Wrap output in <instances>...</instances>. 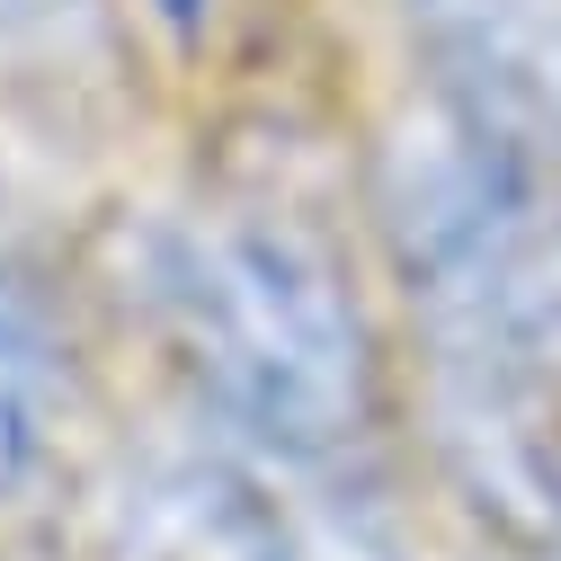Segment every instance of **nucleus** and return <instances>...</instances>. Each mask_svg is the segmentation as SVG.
I'll use <instances>...</instances> for the list:
<instances>
[{
    "instance_id": "obj_2",
    "label": "nucleus",
    "mask_w": 561,
    "mask_h": 561,
    "mask_svg": "<svg viewBox=\"0 0 561 561\" xmlns=\"http://www.w3.org/2000/svg\"><path fill=\"white\" fill-rule=\"evenodd\" d=\"M428 90L561 179V0H419Z\"/></svg>"
},
{
    "instance_id": "obj_3",
    "label": "nucleus",
    "mask_w": 561,
    "mask_h": 561,
    "mask_svg": "<svg viewBox=\"0 0 561 561\" xmlns=\"http://www.w3.org/2000/svg\"><path fill=\"white\" fill-rule=\"evenodd\" d=\"M36 437H45V321L27 286L0 267V500L27 481Z\"/></svg>"
},
{
    "instance_id": "obj_1",
    "label": "nucleus",
    "mask_w": 561,
    "mask_h": 561,
    "mask_svg": "<svg viewBox=\"0 0 561 561\" xmlns=\"http://www.w3.org/2000/svg\"><path fill=\"white\" fill-rule=\"evenodd\" d=\"M161 304L215 410L276 455L330 463L375 419V339L339 250L286 205H205L161 250Z\"/></svg>"
},
{
    "instance_id": "obj_4",
    "label": "nucleus",
    "mask_w": 561,
    "mask_h": 561,
    "mask_svg": "<svg viewBox=\"0 0 561 561\" xmlns=\"http://www.w3.org/2000/svg\"><path fill=\"white\" fill-rule=\"evenodd\" d=\"M267 561H410V543L357 500H304V508H276Z\"/></svg>"
},
{
    "instance_id": "obj_5",
    "label": "nucleus",
    "mask_w": 561,
    "mask_h": 561,
    "mask_svg": "<svg viewBox=\"0 0 561 561\" xmlns=\"http://www.w3.org/2000/svg\"><path fill=\"white\" fill-rule=\"evenodd\" d=\"M152 19H161L170 36H196L205 19H215V0H152Z\"/></svg>"
}]
</instances>
